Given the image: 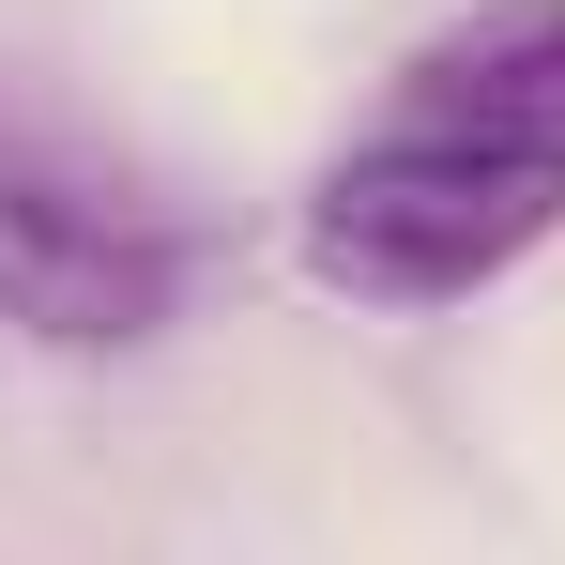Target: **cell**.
Here are the masks:
<instances>
[{
	"label": "cell",
	"mask_w": 565,
	"mask_h": 565,
	"mask_svg": "<svg viewBox=\"0 0 565 565\" xmlns=\"http://www.w3.org/2000/svg\"><path fill=\"white\" fill-rule=\"evenodd\" d=\"M184 290V230L138 169H107L77 122L0 107V321L31 337H153Z\"/></svg>",
	"instance_id": "7a4b0ae2"
},
{
	"label": "cell",
	"mask_w": 565,
	"mask_h": 565,
	"mask_svg": "<svg viewBox=\"0 0 565 565\" xmlns=\"http://www.w3.org/2000/svg\"><path fill=\"white\" fill-rule=\"evenodd\" d=\"M565 230V138L444 122V107H382L367 138L306 184L290 260L352 306H473Z\"/></svg>",
	"instance_id": "6da1fadb"
}]
</instances>
